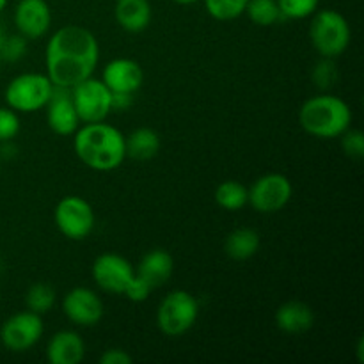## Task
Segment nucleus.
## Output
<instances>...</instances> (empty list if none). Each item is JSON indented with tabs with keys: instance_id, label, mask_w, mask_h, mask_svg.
Wrapping results in <instances>:
<instances>
[{
	"instance_id": "f257e3e1",
	"label": "nucleus",
	"mask_w": 364,
	"mask_h": 364,
	"mask_svg": "<svg viewBox=\"0 0 364 364\" xmlns=\"http://www.w3.org/2000/svg\"><path fill=\"white\" fill-rule=\"evenodd\" d=\"M100 60V45L91 31L66 25L48 39L45 52L46 77L57 87L71 89L92 77Z\"/></svg>"
},
{
	"instance_id": "f03ea898",
	"label": "nucleus",
	"mask_w": 364,
	"mask_h": 364,
	"mask_svg": "<svg viewBox=\"0 0 364 364\" xmlns=\"http://www.w3.org/2000/svg\"><path fill=\"white\" fill-rule=\"evenodd\" d=\"M73 148L80 162L89 169L109 173L117 169L127 159L124 135L109 123H85L75 132Z\"/></svg>"
},
{
	"instance_id": "7ed1b4c3",
	"label": "nucleus",
	"mask_w": 364,
	"mask_h": 364,
	"mask_svg": "<svg viewBox=\"0 0 364 364\" xmlns=\"http://www.w3.org/2000/svg\"><path fill=\"white\" fill-rule=\"evenodd\" d=\"M299 123L309 135L334 139L350 128L352 109L345 100L333 95H318L306 100L299 112Z\"/></svg>"
},
{
	"instance_id": "20e7f679",
	"label": "nucleus",
	"mask_w": 364,
	"mask_h": 364,
	"mask_svg": "<svg viewBox=\"0 0 364 364\" xmlns=\"http://www.w3.org/2000/svg\"><path fill=\"white\" fill-rule=\"evenodd\" d=\"M309 25V38L316 52L327 59H336L348 48L352 39L347 18L334 9L315 11Z\"/></svg>"
},
{
	"instance_id": "39448f33",
	"label": "nucleus",
	"mask_w": 364,
	"mask_h": 364,
	"mask_svg": "<svg viewBox=\"0 0 364 364\" xmlns=\"http://www.w3.org/2000/svg\"><path fill=\"white\" fill-rule=\"evenodd\" d=\"M199 302L185 290H173L162 299L156 309V323L166 336L176 338L188 333L198 322Z\"/></svg>"
},
{
	"instance_id": "423d86ee",
	"label": "nucleus",
	"mask_w": 364,
	"mask_h": 364,
	"mask_svg": "<svg viewBox=\"0 0 364 364\" xmlns=\"http://www.w3.org/2000/svg\"><path fill=\"white\" fill-rule=\"evenodd\" d=\"M53 84L43 73H21L14 77L6 87V103L14 112L31 114L45 109L52 98Z\"/></svg>"
},
{
	"instance_id": "0eeeda50",
	"label": "nucleus",
	"mask_w": 364,
	"mask_h": 364,
	"mask_svg": "<svg viewBox=\"0 0 364 364\" xmlns=\"http://www.w3.org/2000/svg\"><path fill=\"white\" fill-rule=\"evenodd\" d=\"M75 109L82 123H98L112 112V91L95 77L71 87Z\"/></svg>"
},
{
	"instance_id": "6e6552de",
	"label": "nucleus",
	"mask_w": 364,
	"mask_h": 364,
	"mask_svg": "<svg viewBox=\"0 0 364 364\" xmlns=\"http://www.w3.org/2000/svg\"><path fill=\"white\" fill-rule=\"evenodd\" d=\"M57 228L70 240H84L92 233L96 224L95 210L85 199L78 196H66L60 199L53 212Z\"/></svg>"
},
{
	"instance_id": "1a4fd4ad",
	"label": "nucleus",
	"mask_w": 364,
	"mask_h": 364,
	"mask_svg": "<svg viewBox=\"0 0 364 364\" xmlns=\"http://www.w3.org/2000/svg\"><path fill=\"white\" fill-rule=\"evenodd\" d=\"M249 192V203L259 213H276L290 203L294 196L291 181L281 173H269L259 176Z\"/></svg>"
},
{
	"instance_id": "9d476101",
	"label": "nucleus",
	"mask_w": 364,
	"mask_h": 364,
	"mask_svg": "<svg viewBox=\"0 0 364 364\" xmlns=\"http://www.w3.org/2000/svg\"><path fill=\"white\" fill-rule=\"evenodd\" d=\"M43 326L41 315L34 311H20L6 320L0 327V341L11 352H27L41 340Z\"/></svg>"
},
{
	"instance_id": "9b49d317",
	"label": "nucleus",
	"mask_w": 364,
	"mask_h": 364,
	"mask_svg": "<svg viewBox=\"0 0 364 364\" xmlns=\"http://www.w3.org/2000/svg\"><path fill=\"white\" fill-rule=\"evenodd\" d=\"M92 279L103 291L119 295L135 276V269L127 258L114 252L100 255L92 263Z\"/></svg>"
},
{
	"instance_id": "f8f14e48",
	"label": "nucleus",
	"mask_w": 364,
	"mask_h": 364,
	"mask_svg": "<svg viewBox=\"0 0 364 364\" xmlns=\"http://www.w3.org/2000/svg\"><path fill=\"white\" fill-rule=\"evenodd\" d=\"M63 311L75 326L92 327L102 320L103 302L91 288L77 287L64 295Z\"/></svg>"
},
{
	"instance_id": "ddd939ff",
	"label": "nucleus",
	"mask_w": 364,
	"mask_h": 364,
	"mask_svg": "<svg viewBox=\"0 0 364 364\" xmlns=\"http://www.w3.org/2000/svg\"><path fill=\"white\" fill-rule=\"evenodd\" d=\"M46 121L53 134L73 135L80 127V117L75 109L71 89L53 85L52 98L46 103Z\"/></svg>"
},
{
	"instance_id": "4468645a",
	"label": "nucleus",
	"mask_w": 364,
	"mask_h": 364,
	"mask_svg": "<svg viewBox=\"0 0 364 364\" xmlns=\"http://www.w3.org/2000/svg\"><path fill=\"white\" fill-rule=\"evenodd\" d=\"M18 34L27 39L43 38L52 25V11L46 0H20L14 7Z\"/></svg>"
},
{
	"instance_id": "2eb2a0df",
	"label": "nucleus",
	"mask_w": 364,
	"mask_h": 364,
	"mask_svg": "<svg viewBox=\"0 0 364 364\" xmlns=\"http://www.w3.org/2000/svg\"><path fill=\"white\" fill-rule=\"evenodd\" d=\"M102 80L112 92H130L139 91L144 82V71L141 64L128 57L112 59L105 64L102 73Z\"/></svg>"
},
{
	"instance_id": "dca6fc26",
	"label": "nucleus",
	"mask_w": 364,
	"mask_h": 364,
	"mask_svg": "<svg viewBox=\"0 0 364 364\" xmlns=\"http://www.w3.org/2000/svg\"><path fill=\"white\" fill-rule=\"evenodd\" d=\"M85 343L75 331H59L46 345V361L50 364H78L84 361Z\"/></svg>"
},
{
	"instance_id": "f3484780",
	"label": "nucleus",
	"mask_w": 364,
	"mask_h": 364,
	"mask_svg": "<svg viewBox=\"0 0 364 364\" xmlns=\"http://www.w3.org/2000/svg\"><path fill=\"white\" fill-rule=\"evenodd\" d=\"M315 323V313L306 302L288 301L276 311V326L287 334H302Z\"/></svg>"
},
{
	"instance_id": "a211bd4d",
	"label": "nucleus",
	"mask_w": 364,
	"mask_h": 364,
	"mask_svg": "<svg viewBox=\"0 0 364 364\" xmlns=\"http://www.w3.org/2000/svg\"><path fill=\"white\" fill-rule=\"evenodd\" d=\"M114 16L127 32H142L151 23V4L149 0H116Z\"/></svg>"
},
{
	"instance_id": "6ab92c4d",
	"label": "nucleus",
	"mask_w": 364,
	"mask_h": 364,
	"mask_svg": "<svg viewBox=\"0 0 364 364\" xmlns=\"http://www.w3.org/2000/svg\"><path fill=\"white\" fill-rule=\"evenodd\" d=\"M174 270L173 256L164 249H153L148 255L142 256L141 263L137 265L135 272L148 281L151 288H159L171 279Z\"/></svg>"
},
{
	"instance_id": "aec40b11",
	"label": "nucleus",
	"mask_w": 364,
	"mask_h": 364,
	"mask_svg": "<svg viewBox=\"0 0 364 364\" xmlns=\"http://www.w3.org/2000/svg\"><path fill=\"white\" fill-rule=\"evenodd\" d=\"M124 149L134 160H151L160 151V137L151 128H137L124 137Z\"/></svg>"
},
{
	"instance_id": "412c9836",
	"label": "nucleus",
	"mask_w": 364,
	"mask_h": 364,
	"mask_svg": "<svg viewBox=\"0 0 364 364\" xmlns=\"http://www.w3.org/2000/svg\"><path fill=\"white\" fill-rule=\"evenodd\" d=\"M259 235L258 231L251 228H238L231 231L226 238V255L235 262H245L252 258L259 249Z\"/></svg>"
},
{
	"instance_id": "4be33fe9",
	"label": "nucleus",
	"mask_w": 364,
	"mask_h": 364,
	"mask_svg": "<svg viewBox=\"0 0 364 364\" xmlns=\"http://www.w3.org/2000/svg\"><path fill=\"white\" fill-rule=\"evenodd\" d=\"M215 203L228 212H238L249 203L247 187L235 180L223 181L215 188Z\"/></svg>"
},
{
	"instance_id": "5701e85b",
	"label": "nucleus",
	"mask_w": 364,
	"mask_h": 364,
	"mask_svg": "<svg viewBox=\"0 0 364 364\" xmlns=\"http://www.w3.org/2000/svg\"><path fill=\"white\" fill-rule=\"evenodd\" d=\"M244 14H247L249 20L258 27H272L283 20L277 0H249Z\"/></svg>"
},
{
	"instance_id": "b1692460",
	"label": "nucleus",
	"mask_w": 364,
	"mask_h": 364,
	"mask_svg": "<svg viewBox=\"0 0 364 364\" xmlns=\"http://www.w3.org/2000/svg\"><path fill=\"white\" fill-rule=\"evenodd\" d=\"M249 0H205L206 13L219 21H231L245 13Z\"/></svg>"
},
{
	"instance_id": "393cba45",
	"label": "nucleus",
	"mask_w": 364,
	"mask_h": 364,
	"mask_svg": "<svg viewBox=\"0 0 364 364\" xmlns=\"http://www.w3.org/2000/svg\"><path fill=\"white\" fill-rule=\"evenodd\" d=\"M55 302V290L46 283H36L28 288L27 295H25V304L31 311L43 315L48 311Z\"/></svg>"
},
{
	"instance_id": "a878e982",
	"label": "nucleus",
	"mask_w": 364,
	"mask_h": 364,
	"mask_svg": "<svg viewBox=\"0 0 364 364\" xmlns=\"http://www.w3.org/2000/svg\"><path fill=\"white\" fill-rule=\"evenodd\" d=\"M320 0H277L283 18L290 20H304L318 9Z\"/></svg>"
},
{
	"instance_id": "bb28decb",
	"label": "nucleus",
	"mask_w": 364,
	"mask_h": 364,
	"mask_svg": "<svg viewBox=\"0 0 364 364\" xmlns=\"http://www.w3.org/2000/svg\"><path fill=\"white\" fill-rule=\"evenodd\" d=\"M25 53H27V38H23L21 34L6 36L2 50H0V59L7 60V63H16V60L23 59Z\"/></svg>"
},
{
	"instance_id": "cd10ccee",
	"label": "nucleus",
	"mask_w": 364,
	"mask_h": 364,
	"mask_svg": "<svg viewBox=\"0 0 364 364\" xmlns=\"http://www.w3.org/2000/svg\"><path fill=\"white\" fill-rule=\"evenodd\" d=\"M20 132V117L9 107H0V142L13 141Z\"/></svg>"
},
{
	"instance_id": "c85d7f7f",
	"label": "nucleus",
	"mask_w": 364,
	"mask_h": 364,
	"mask_svg": "<svg viewBox=\"0 0 364 364\" xmlns=\"http://www.w3.org/2000/svg\"><path fill=\"white\" fill-rule=\"evenodd\" d=\"M338 80V70L334 66L333 59L322 57L320 63H316L315 70H313V82L318 85L320 89H327Z\"/></svg>"
},
{
	"instance_id": "c756f323",
	"label": "nucleus",
	"mask_w": 364,
	"mask_h": 364,
	"mask_svg": "<svg viewBox=\"0 0 364 364\" xmlns=\"http://www.w3.org/2000/svg\"><path fill=\"white\" fill-rule=\"evenodd\" d=\"M341 137V148H343L345 155L350 159H363L364 156V135L361 130H352L348 128Z\"/></svg>"
},
{
	"instance_id": "7c9ffc66",
	"label": "nucleus",
	"mask_w": 364,
	"mask_h": 364,
	"mask_svg": "<svg viewBox=\"0 0 364 364\" xmlns=\"http://www.w3.org/2000/svg\"><path fill=\"white\" fill-rule=\"evenodd\" d=\"M151 290L153 288L149 287L148 281H144L137 272H135V276L132 277L130 283L124 288L123 295H127L132 302H144L146 299L149 297V294H151Z\"/></svg>"
},
{
	"instance_id": "2f4dec72",
	"label": "nucleus",
	"mask_w": 364,
	"mask_h": 364,
	"mask_svg": "<svg viewBox=\"0 0 364 364\" xmlns=\"http://www.w3.org/2000/svg\"><path fill=\"white\" fill-rule=\"evenodd\" d=\"M132 355L123 348H109L100 358V364H132Z\"/></svg>"
},
{
	"instance_id": "473e14b6",
	"label": "nucleus",
	"mask_w": 364,
	"mask_h": 364,
	"mask_svg": "<svg viewBox=\"0 0 364 364\" xmlns=\"http://www.w3.org/2000/svg\"><path fill=\"white\" fill-rule=\"evenodd\" d=\"M134 103V95L130 92H112V110H128Z\"/></svg>"
},
{
	"instance_id": "72a5a7b5",
	"label": "nucleus",
	"mask_w": 364,
	"mask_h": 364,
	"mask_svg": "<svg viewBox=\"0 0 364 364\" xmlns=\"http://www.w3.org/2000/svg\"><path fill=\"white\" fill-rule=\"evenodd\" d=\"M358 354H359V361H364L363 358V340H359V345H358Z\"/></svg>"
},
{
	"instance_id": "f704fd0d",
	"label": "nucleus",
	"mask_w": 364,
	"mask_h": 364,
	"mask_svg": "<svg viewBox=\"0 0 364 364\" xmlns=\"http://www.w3.org/2000/svg\"><path fill=\"white\" fill-rule=\"evenodd\" d=\"M176 4H181V6H188V4H196L199 2V0H174Z\"/></svg>"
},
{
	"instance_id": "c9c22d12",
	"label": "nucleus",
	"mask_w": 364,
	"mask_h": 364,
	"mask_svg": "<svg viewBox=\"0 0 364 364\" xmlns=\"http://www.w3.org/2000/svg\"><path fill=\"white\" fill-rule=\"evenodd\" d=\"M4 39H6V32H4V27H2V25H0V50H2Z\"/></svg>"
},
{
	"instance_id": "e433bc0d",
	"label": "nucleus",
	"mask_w": 364,
	"mask_h": 364,
	"mask_svg": "<svg viewBox=\"0 0 364 364\" xmlns=\"http://www.w3.org/2000/svg\"><path fill=\"white\" fill-rule=\"evenodd\" d=\"M7 6V0H0V13H2L4 11V7Z\"/></svg>"
}]
</instances>
